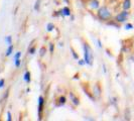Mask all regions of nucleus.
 <instances>
[{
	"label": "nucleus",
	"mask_w": 134,
	"mask_h": 121,
	"mask_svg": "<svg viewBox=\"0 0 134 121\" xmlns=\"http://www.w3.org/2000/svg\"><path fill=\"white\" fill-rule=\"evenodd\" d=\"M83 50H84V60H85V63L89 66H92L93 62H94V54H93L92 48L88 43H84L83 45Z\"/></svg>",
	"instance_id": "nucleus-1"
},
{
	"label": "nucleus",
	"mask_w": 134,
	"mask_h": 121,
	"mask_svg": "<svg viewBox=\"0 0 134 121\" xmlns=\"http://www.w3.org/2000/svg\"><path fill=\"white\" fill-rule=\"evenodd\" d=\"M97 16L102 21H108V20H110L112 18V13H111V11H110V9L108 7L102 6L100 8H98Z\"/></svg>",
	"instance_id": "nucleus-2"
},
{
	"label": "nucleus",
	"mask_w": 134,
	"mask_h": 121,
	"mask_svg": "<svg viewBox=\"0 0 134 121\" xmlns=\"http://www.w3.org/2000/svg\"><path fill=\"white\" fill-rule=\"evenodd\" d=\"M128 16H129V12H128L127 10H123L122 12H120L119 14L116 15L115 20L117 22H119V23H123V22H125L128 19Z\"/></svg>",
	"instance_id": "nucleus-3"
},
{
	"label": "nucleus",
	"mask_w": 134,
	"mask_h": 121,
	"mask_svg": "<svg viewBox=\"0 0 134 121\" xmlns=\"http://www.w3.org/2000/svg\"><path fill=\"white\" fill-rule=\"evenodd\" d=\"M43 107H44V98L42 96L38 97V106H37V112H38V120L42 119V113H43Z\"/></svg>",
	"instance_id": "nucleus-4"
},
{
	"label": "nucleus",
	"mask_w": 134,
	"mask_h": 121,
	"mask_svg": "<svg viewBox=\"0 0 134 121\" xmlns=\"http://www.w3.org/2000/svg\"><path fill=\"white\" fill-rule=\"evenodd\" d=\"M70 98H71V100H72V103L74 104L75 106H79L80 105V100H79V98L74 94V93H70Z\"/></svg>",
	"instance_id": "nucleus-5"
},
{
	"label": "nucleus",
	"mask_w": 134,
	"mask_h": 121,
	"mask_svg": "<svg viewBox=\"0 0 134 121\" xmlns=\"http://www.w3.org/2000/svg\"><path fill=\"white\" fill-rule=\"evenodd\" d=\"M60 14L62 16H71V9L68 6H65L63 9H60Z\"/></svg>",
	"instance_id": "nucleus-6"
},
{
	"label": "nucleus",
	"mask_w": 134,
	"mask_h": 121,
	"mask_svg": "<svg viewBox=\"0 0 134 121\" xmlns=\"http://www.w3.org/2000/svg\"><path fill=\"white\" fill-rule=\"evenodd\" d=\"M23 80L26 82L27 84H29L30 82H31V74H30V72H28L26 71L24 75H23Z\"/></svg>",
	"instance_id": "nucleus-7"
},
{
	"label": "nucleus",
	"mask_w": 134,
	"mask_h": 121,
	"mask_svg": "<svg viewBox=\"0 0 134 121\" xmlns=\"http://www.w3.org/2000/svg\"><path fill=\"white\" fill-rule=\"evenodd\" d=\"M13 50H14V47H13V45H12V43H11V45H8V47H7V50H6L5 56H6V57L11 56V54L13 53Z\"/></svg>",
	"instance_id": "nucleus-8"
},
{
	"label": "nucleus",
	"mask_w": 134,
	"mask_h": 121,
	"mask_svg": "<svg viewBox=\"0 0 134 121\" xmlns=\"http://www.w3.org/2000/svg\"><path fill=\"white\" fill-rule=\"evenodd\" d=\"M90 5L93 9H98L99 8V1L98 0H90Z\"/></svg>",
	"instance_id": "nucleus-9"
},
{
	"label": "nucleus",
	"mask_w": 134,
	"mask_h": 121,
	"mask_svg": "<svg viewBox=\"0 0 134 121\" xmlns=\"http://www.w3.org/2000/svg\"><path fill=\"white\" fill-rule=\"evenodd\" d=\"M130 7H131V0H124V2H123V9L124 10H128V9H130Z\"/></svg>",
	"instance_id": "nucleus-10"
},
{
	"label": "nucleus",
	"mask_w": 134,
	"mask_h": 121,
	"mask_svg": "<svg viewBox=\"0 0 134 121\" xmlns=\"http://www.w3.org/2000/svg\"><path fill=\"white\" fill-rule=\"evenodd\" d=\"M54 29V23H47V30L48 32H51V31H53Z\"/></svg>",
	"instance_id": "nucleus-11"
},
{
	"label": "nucleus",
	"mask_w": 134,
	"mask_h": 121,
	"mask_svg": "<svg viewBox=\"0 0 134 121\" xmlns=\"http://www.w3.org/2000/svg\"><path fill=\"white\" fill-rule=\"evenodd\" d=\"M59 102H60V105H65V104H66V102H67V99H66V97H64V96H60V98H59Z\"/></svg>",
	"instance_id": "nucleus-12"
},
{
	"label": "nucleus",
	"mask_w": 134,
	"mask_h": 121,
	"mask_svg": "<svg viewBox=\"0 0 134 121\" xmlns=\"http://www.w3.org/2000/svg\"><path fill=\"white\" fill-rule=\"evenodd\" d=\"M14 64H15V67H20V64H21V60L20 59H16L14 60Z\"/></svg>",
	"instance_id": "nucleus-13"
},
{
	"label": "nucleus",
	"mask_w": 134,
	"mask_h": 121,
	"mask_svg": "<svg viewBox=\"0 0 134 121\" xmlns=\"http://www.w3.org/2000/svg\"><path fill=\"white\" fill-rule=\"evenodd\" d=\"M71 52H72V54H73V57H74V59H76V60H79V56L76 54V52H75L74 50L71 47Z\"/></svg>",
	"instance_id": "nucleus-14"
},
{
	"label": "nucleus",
	"mask_w": 134,
	"mask_h": 121,
	"mask_svg": "<svg viewBox=\"0 0 134 121\" xmlns=\"http://www.w3.org/2000/svg\"><path fill=\"white\" fill-rule=\"evenodd\" d=\"M5 40H6V42L8 45H11V43H12V37H11L10 35H8L6 38H5Z\"/></svg>",
	"instance_id": "nucleus-15"
},
{
	"label": "nucleus",
	"mask_w": 134,
	"mask_h": 121,
	"mask_svg": "<svg viewBox=\"0 0 134 121\" xmlns=\"http://www.w3.org/2000/svg\"><path fill=\"white\" fill-rule=\"evenodd\" d=\"M54 43H49V53L51 54H54Z\"/></svg>",
	"instance_id": "nucleus-16"
},
{
	"label": "nucleus",
	"mask_w": 134,
	"mask_h": 121,
	"mask_svg": "<svg viewBox=\"0 0 134 121\" xmlns=\"http://www.w3.org/2000/svg\"><path fill=\"white\" fill-rule=\"evenodd\" d=\"M35 52H36V48H35L34 47L29 48V54H35Z\"/></svg>",
	"instance_id": "nucleus-17"
},
{
	"label": "nucleus",
	"mask_w": 134,
	"mask_h": 121,
	"mask_svg": "<svg viewBox=\"0 0 134 121\" xmlns=\"http://www.w3.org/2000/svg\"><path fill=\"white\" fill-rule=\"evenodd\" d=\"M20 57H21V52H17L15 56H14V60H16V59H20Z\"/></svg>",
	"instance_id": "nucleus-18"
},
{
	"label": "nucleus",
	"mask_w": 134,
	"mask_h": 121,
	"mask_svg": "<svg viewBox=\"0 0 134 121\" xmlns=\"http://www.w3.org/2000/svg\"><path fill=\"white\" fill-rule=\"evenodd\" d=\"M5 85V80L4 79H0V88H3Z\"/></svg>",
	"instance_id": "nucleus-19"
},
{
	"label": "nucleus",
	"mask_w": 134,
	"mask_h": 121,
	"mask_svg": "<svg viewBox=\"0 0 134 121\" xmlns=\"http://www.w3.org/2000/svg\"><path fill=\"white\" fill-rule=\"evenodd\" d=\"M125 28H126V29H132V28H133V25H132L131 23H128V24L125 25Z\"/></svg>",
	"instance_id": "nucleus-20"
},
{
	"label": "nucleus",
	"mask_w": 134,
	"mask_h": 121,
	"mask_svg": "<svg viewBox=\"0 0 134 121\" xmlns=\"http://www.w3.org/2000/svg\"><path fill=\"white\" fill-rule=\"evenodd\" d=\"M7 120H8V121H11V120H12V118H11V113H10L9 111L7 112Z\"/></svg>",
	"instance_id": "nucleus-21"
},
{
	"label": "nucleus",
	"mask_w": 134,
	"mask_h": 121,
	"mask_svg": "<svg viewBox=\"0 0 134 121\" xmlns=\"http://www.w3.org/2000/svg\"><path fill=\"white\" fill-rule=\"evenodd\" d=\"M78 64H79L80 66H84L86 63H85V60H78Z\"/></svg>",
	"instance_id": "nucleus-22"
},
{
	"label": "nucleus",
	"mask_w": 134,
	"mask_h": 121,
	"mask_svg": "<svg viewBox=\"0 0 134 121\" xmlns=\"http://www.w3.org/2000/svg\"><path fill=\"white\" fill-rule=\"evenodd\" d=\"M38 4H40V0H37L36 3H35V6H34V9H35V10H38Z\"/></svg>",
	"instance_id": "nucleus-23"
},
{
	"label": "nucleus",
	"mask_w": 134,
	"mask_h": 121,
	"mask_svg": "<svg viewBox=\"0 0 134 121\" xmlns=\"http://www.w3.org/2000/svg\"><path fill=\"white\" fill-rule=\"evenodd\" d=\"M44 52H46V48L42 47V48L40 50V56H43V54H44Z\"/></svg>",
	"instance_id": "nucleus-24"
},
{
	"label": "nucleus",
	"mask_w": 134,
	"mask_h": 121,
	"mask_svg": "<svg viewBox=\"0 0 134 121\" xmlns=\"http://www.w3.org/2000/svg\"><path fill=\"white\" fill-rule=\"evenodd\" d=\"M98 46H99V47H102V45H101L100 40H98Z\"/></svg>",
	"instance_id": "nucleus-25"
}]
</instances>
